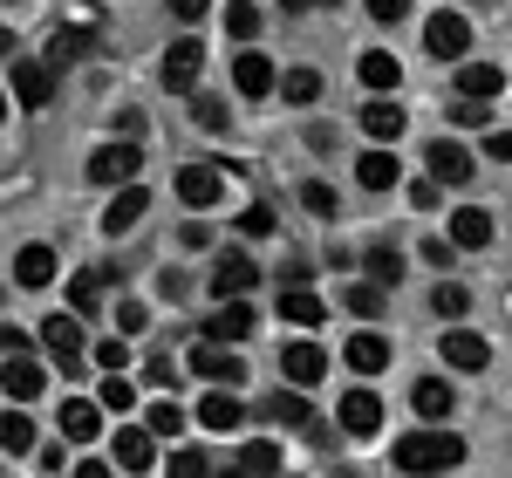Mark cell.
<instances>
[{
  "mask_svg": "<svg viewBox=\"0 0 512 478\" xmlns=\"http://www.w3.org/2000/svg\"><path fill=\"white\" fill-rule=\"evenodd\" d=\"M267 417L287 424V431H308V397H301V383H294V390H274V397H267Z\"/></svg>",
  "mask_w": 512,
  "mask_h": 478,
  "instance_id": "cell-32",
  "label": "cell"
},
{
  "mask_svg": "<svg viewBox=\"0 0 512 478\" xmlns=\"http://www.w3.org/2000/svg\"><path fill=\"white\" fill-rule=\"evenodd\" d=\"M0 55H14V28H0Z\"/></svg>",
  "mask_w": 512,
  "mask_h": 478,
  "instance_id": "cell-59",
  "label": "cell"
},
{
  "mask_svg": "<svg viewBox=\"0 0 512 478\" xmlns=\"http://www.w3.org/2000/svg\"><path fill=\"white\" fill-rule=\"evenodd\" d=\"M178 239H185L192 253H205V246H212V226H178Z\"/></svg>",
  "mask_w": 512,
  "mask_h": 478,
  "instance_id": "cell-56",
  "label": "cell"
},
{
  "mask_svg": "<svg viewBox=\"0 0 512 478\" xmlns=\"http://www.w3.org/2000/svg\"><path fill=\"white\" fill-rule=\"evenodd\" d=\"M144 212H151V192H144V185H117V192H110V205H103V233H110V239L130 233Z\"/></svg>",
  "mask_w": 512,
  "mask_h": 478,
  "instance_id": "cell-10",
  "label": "cell"
},
{
  "mask_svg": "<svg viewBox=\"0 0 512 478\" xmlns=\"http://www.w3.org/2000/svg\"><path fill=\"white\" fill-rule=\"evenodd\" d=\"M239 233H246V239L280 233V226H274V205H246V212H239Z\"/></svg>",
  "mask_w": 512,
  "mask_h": 478,
  "instance_id": "cell-44",
  "label": "cell"
},
{
  "mask_svg": "<svg viewBox=\"0 0 512 478\" xmlns=\"http://www.w3.org/2000/svg\"><path fill=\"white\" fill-rule=\"evenodd\" d=\"M48 280H55V253H48V246H21V253H14V287L41 294Z\"/></svg>",
  "mask_w": 512,
  "mask_h": 478,
  "instance_id": "cell-27",
  "label": "cell"
},
{
  "mask_svg": "<svg viewBox=\"0 0 512 478\" xmlns=\"http://www.w3.org/2000/svg\"><path fill=\"white\" fill-rule=\"evenodd\" d=\"M28 349H35V335L14 328V321H0V356H28Z\"/></svg>",
  "mask_w": 512,
  "mask_h": 478,
  "instance_id": "cell-48",
  "label": "cell"
},
{
  "mask_svg": "<svg viewBox=\"0 0 512 478\" xmlns=\"http://www.w3.org/2000/svg\"><path fill=\"white\" fill-rule=\"evenodd\" d=\"M342 301H349L355 315H383V301H390V287L369 274V280H355V287H342Z\"/></svg>",
  "mask_w": 512,
  "mask_h": 478,
  "instance_id": "cell-33",
  "label": "cell"
},
{
  "mask_svg": "<svg viewBox=\"0 0 512 478\" xmlns=\"http://www.w3.org/2000/svg\"><path fill=\"white\" fill-rule=\"evenodd\" d=\"M431 171H437V185H472V151H465L458 137H437L431 144Z\"/></svg>",
  "mask_w": 512,
  "mask_h": 478,
  "instance_id": "cell-19",
  "label": "cell"
},
{
  "mask_svg": "<svg viewBox=\"0 0 512 478\" xmlns=\"http://www.w3.org/2000/svg\"><path fill=\"white\" fill-rule=\"evenodd\" d=\"M321 315H328V308H321V294H308V287H287V294H280V321H294V328H315Z\"/></svg>",
  "mask_w": 512,
  "mask_h": 478,
  "instance_id": "cell-31",
  "label": "cell"
},
{
  "mask_svg": "<svg viewBox=\"0 0 512 478\" xmlns=\"http://www.w3.org/2000/svg\"><path fill=\"white\" fill-rule=\"evenodd\" d=\"M274 62H267V55H260V48H246V55H239L233 62V89L239 96H253V103H260V96H274Z\"/></svg>",
  "mask_w": 512,
  "mask_h": 478,
  "instance_id": "cell-16",
  "label": "cell"
},
{
  "mask_svg": "<svg viewBox=\"0 0 512 478\" xmlns=\"http://www.w3.org/2000/svg\"><path fill=\"white\" fill-rule=\"evenodd\" d=\"M41 349L55 356V369H62V376H76V369H82V349H89V342H82V315H76V308L41 321Z\"/></svg>",
  "mask_w": 512,
  "mask_h": 478,
  "instance_id": "cell-3",
  "label": "cell"
},
{
  "mask_svg": "<svg viewBox=\"0 0 512 478\" xmlns=\"http://www.w3.org/2000/svg\"><path fill=\"white\" fill-rule=\"evenodd\" d=\"M342 431H349V438H376V431H383V397H376V390H349V397H342Z\"/></svg>",
  "mask_w": 512,
  "mask_h": 478,
  "instance_id": "cell-14",
  "label": "cell"
},
{
  "mask_svg": "<svg viewBox=\"0 0 512 478\" xmlns=\"http://www.w3.org/2000/svg\"><path fill=\"white\" fill-rule=\"evenodd\" d=\"M89 356L103 362V369H123V362H130V342H123V335H103V342H89Z\"/></svg>",
  "mask_w": 512,
  "mask_h": 478,
  "instance_id": "cell-45",
  "label": "cell"
},
{
  "mask_svg": "<svg viewBox=\"0 0 512 478\" xmlns=\"http://www.w3.org/2000/svg\"><path fill=\"white\" fill-rule=\"evenodd\" d=\"M192 369L205 376V383H233V390L246 383V362H239V349H233V342H219V335H205V342L192 349Z\"/></svg>",
  "mask_w": 512,
  "mask_h": 478,
  "instance_id": "cell-6",
  "label": "cell"
},
{
  "mask_svg": "<svg viewBox=\"0 0 512 478\" xmlns=\"http://www.w3.org/2000/svg\"><path fill=\"white\" fill-rule=\"evenodd\" d=\"M239 472H280V444H239Z\"/></svg>",
  "mask_w": 512,
  "mask_h": 478,
  "instance_id": "cell-38",
  "label": "cell"
},
{
  "mask_svg": "<svg viewBox=\"0 0 512 478\" xmlns=\"http://www.w3.org/2000/svg\"><path fill=\"white\" fill-rule=\"evenodd\" d=\"M144 376H151V383H178V362H171V356H151V369H144Z\"/></svg>",
  "mask_w": 512,
  "mask_h": 478,
  "instance_id": "cell-55",
  "label": "cell"
},
{
  "mask_svg": "<svg viewBox=\"0 0 512 478\" xmlns=\"http://www.w3.org/2000/svg\"><path fill=\"white\" fill-rule=\"evenodd\" d=\"M403 103H396V89L390 96H376V103H369V110H362V130H369V137H376V144H396V137H403Z\"/></svg>",
  "mask_w": 512,
  "mask_h": 478,
  "instance_id": "cell-24",
  "label": "cell"
},
{
  "mask_svg": "<svg viewBox=\"0 0 512 478\" xmlns=\"http://www.w3.org/2000/svg\"><path fill=\"white\" fill-rule=\"evenodd\" d=\"M280 369H287V383H321L328 376V356H321V342H287V356H280Z\"/></svg>",
  "mask_w": 512,
  "mask_h": 478,
  "instance_id": "cell-22",
  "label": "cell"
},
{
  "mask_svg": "<svg viewBox=\"0 0 512 478\" xmlns=\"http://www.w3.org/2000/svg\"><path fill=\"white\" fill-rule=\"evenodd\" d=\"M219 192H226L219 164H185V171H178V199L192 205V212H205V205H219Z\"/></svg>",
  "mask_w": 512,
  "mask_h": 478,
  "instance_id": "cell-12",
  "label": "cell"
},
{
  "mask_svg": "<svg viewBox=\"0 0 512 478\" xmlns=\"http://www.w3.org/2000/svg\"><path fill=\"white\" fill-rule=\"evenodd\" d=\"M0 451H7V458H21V451H35V417H28V403H14V410H0Z\"/></svg>",
  "mask_w": 512,
  "mask_h": 478,
  "instance_id": "cell-28",
  "label": "cell"
},
{
  "mask_svg": "<svg viewBox=\"0 0 512 478\" xmlns=\"http://www.w3.org/2000/svg\"><path fill=\"white\" fill-rule=\"evenodd\" d=\"M349 369L355 376H376V369H390V335H376V328H362V335H349Z\"/></svg>",
  "mask_w": 512,
  "mask_h": 478,
  "instance_id": "cell-20",
  "label": "cell"
},
{
  "mask_svg": "<svg viewBox=\"0 0 512 478\" xmlns=\"http://www.w3.org/2000/svg\"><path fill=\"white\" fill-rule=\"evenodd\" d=\"M117 465L123 472H151V465H158V431H151V424H123L117 431Z\"/></svg>",
  "mask_w": 512,
  "mask_h": 478,
  "instance_id": "cell-11",
  "label": "cell"
},
{
  "mask_svg": "<svg viewBox=\"0 0 512 478\" xmlns=\"http://www.w3.org/2000/svg\"><path fill=\"white\" fill-rule=\"evenodd\" d=\"M171 14H178V21L192 28V21H205V0H171Z\"/></svg>",
  "mask_w": 512,
  "mask_h": 478,
  "instance_id": "cell-57",
  "label": "cell"
},
{
  "mask_svg": "<svg viewBox=\"0 0 512 478\" xmlns=\"http://www.w3.org/2000/svg\"><path fill=\"white\" fill-rule=\"evenodd\" d=\"M96 301H103V274L82 267V274L69 280V308H76V315H96Z\"/></svg>",
  "mask_w": 512,
  "mask_h": 478,
  "instance_id": "cell-35",
  "label": "cell"
},
{
  "mask_svg": "<svg viewBox=\"0 0 512 478\" xmlns=\"http://www.w3.org/2000/svg\"><path fill=\"white\" fill-rule=\"evenodd\" d=\"M158 294H164V301H185V274H178V267H164V280H158Z\"/></svg>",
  "mask_w": 512,
  "mask_h": 478,
  "instance_id": "cell-54",
  "label": "cell"
},
{
  "mask_svg": "<svg viewBox=\"0 0 512 478\" xmlns=\"http://www.w3.org/2000/svg\"><path fill=\"white\" fill-rule=\"evenodd\" d=\"M458 89H465V96H485V103H492V96L506 89V69H499V62H465V69H458Z\"/></svg>",
  "mask_w": 512,
  "mask_h": 478,
  "instance_id": "cell-30",
  "label": "cell"
},
{
  "mask_svg": "<svg viewBox=\"0 0 512 478\" xmlns=\"http://www.w3.org/2000/svg\"><path fill=\"white\" fill-rule=\"evenodd\" d=\"M485 158H492V164H512V130H492V137H485Z\"/></svg>",
  "mask_w": 512,
  "mask_h": 478,
  "instance_id": "cell-52",
  "label": "cell"
},
{
  "mask_svg": "<svg viewBox=\"0 0 512 478\" xmlns=\"http://www.w3.org/2000/svg\"><path fill=\"white\" fill-rule=\"evenodd\" d=\"M451 123H458V130H485V123H492V110H485V96H465V103L451 110Z\"/></svg>",
  "mask_w": 512,
  "mask_h": 478,
  "instance_id": "cell-46",
  "label": "cell"
},
{
  "mask_svg": "<svg viewBox=\"0 0 512 478\" xmlns=\"http://www.w3.org/2000/svg\"><path fill=\"white\" fill-rule=\"evenodd\" d=\"M444 226L458 239V253H485V246H492V212H478V205H458Z\"/></svg>",
  "mask_w": 512,
  "mask_h": 478,
  "instance_id": "cell-17",
  "label": "cell"
},
{
  "mask_svg": "<svg viewBox=\"0 0 512 478\" xmlns=\"http://www.w3.org/2000/svg\"><path fill=\"white\" fill-rule=\"evenodd\" d=\"M424 48H431L437 62H465V48H472V21L451 14V7H437L431 21H424Z\"/></svg>",
  "mask_w": 512,
  "mask_h": 478,
  "instance_id": "cell-5",
  "label": "cell"
},
{
  "mask_svg": "<svg viewBox=\"0 0 512 478\" xmlns=\"http://www.w3.org/2000/svg\"><path fill=\"white\" fill-rule=\"evenodd\" d=\"M424 260H431L437 274H444V267L458 260V239H451V233H431V239H424Z\"/></svg>",
  "mask_w": 512,
  "mask_h": 478,
  "instance_id": "cell-47",
  "label": "cell"
},
{
  "mask_svg": "<svg viewBox=\"0 0 512 478\" xmlns=\"http://www.w3.org/2000/svg\"><path fill=\"white\" fill-rule=\"evenodd\" d=\"M0 390H7V403H35L48 390V376L35 356H0Z\"/></svg>",
  "mask_w": 512,
  "mask_h": 478,
  "instance_id": "cell-9",
  "label": "cell"
},
{
  "mask_svg": "<svg viewBox=\"0 0 512 478\" xmlns=\"http://www.w3.org/2000/svg\"><path fill=\"white\" fill-rule=\"evenodd\" d=\"M396 472H451V465H465V438L458 431H410V438H396Z\"/></svg>",
  "mask_w": 512,
  "mask_h": 478,
  "instance_id": "cell-1",
  "label": "cell"
},
{
  "mask_svg": "<svg viewBox=\"0 0 512 478\" xmlns=\"http://www.w3.org/2000/svg\"><path fill=\"white\" fill-rule=\"evenodd\" d=\"M226 35H233V41H253V35H260V7L233 0V7H226Z\"/></svg>",
  "mask_w": 512,
  "mask_h": 478,
  "instance_id": "cell-39",
  "label": "cell"
},
{
  "mask_svg": "<svg viewBox=\"0 0 512 478\" xmlns=\"http://www.w3.org/2000/svg\"><path fill=\"white\" fill-rule=\"evenodd\" d=\"M239 417H246V403L233 397V383H219V390L198 397V424L205 431H239Z\"/></svg>",
  "mask_w": 512,
  "mask_h": 478,
  "instance_id": "cell-15",
  "label": "cell"
},
{
  "mask_svg": "<svg viewBox=\"0 0 512 478\" xmlns=\"http://www.w3.org/2000/svg\"><path fill=\"white\" fill-rule=\"evenodd\" d=\"M280 96L308 110V103H315V96H321V76H315V69H287V76H280Z\"/></svg>",
  "mask_w": 512,
  "mask_h": 478,
  "instance_id": "cell-37",
  "label": "cell"
},
{
  "mask_svg": "<svg viewBox=\"0 0 512 478\" xmlns=\"http://www.w3.org/2000/svg\"><path fill=\"white\" fill-rule=\"evenodd\" d=\"M144 321H151L144 301H117V328H123V335H144Z\"/></svg>",
  "mask_w": 512,
  "mask_h": 478,
  "instance_id": "cell-49",
  "label": "cell"
},
{
  "mask_svg": "<svg viewBox=\"0 0 512 478\" xmlns=\"http://www.w3.org/2000/svg\"><path fill=\"white\" fill-rule=\"evenodd\" d=\"M410 199H417V205H437V171H431V178H417V185H410Z\"/></svg>",
  "mask_w": 512,
  "mask_h": 478,
  "instance_id": "cell-58",
  "label": "cell"
},
{
  "mask_svg": "<svg viewBox=\"0 0 512 478\" xmlns=\"http://www.w3.org/2000/svg\"><path fill=\"white\" fill-rule=\"evenodd\" d=\"M198 69H205V41H198V35H178L171 48H164L158 82L171 89V96H192V89H198Z\"/></svg>",
  "mask_w": 512,
  "mask_h": 478,
  "instance_id": "cell-4",
  "label": "cell"
},
{
  "mask_svg": "<svg viewBox=\"0 0 512 478\" xmlns=\"http://www.w3.org/2000/svg\"><path fill=\"white\" fill-rule=\"evenodd\" d=\"M431 308H437V321H458L465 308H472V294H465L458 280H437V287H431Z\"/></svg>",
  "mask_w": 512,
  "mask_h": 478,
  "instance_id": "cell-36",
  "label": "cell"
},
{
  "mask_svg": "<svg viewBox=\"0 0 512 478\" xmlns=\"http://www.w3.org/2000/svg\"><path fill=\"white\" fill-rule=\"evenodd\" d=\"M103 410H110V417H123V410H130V403H137V390H130V383H123V369H110V383H103Z\"/></svg>",
  "mask_w": 512,
  "mask_h": 478,
  "instance_id": "cell-41",
  "label": "cell"
},
{
  "mask_svg": "<svg viewBox=\"0 0 512 478\" xmlns=\"http://www.w3.org/2000/svg\"><path fill=\"white\" fill-rule=\"evenodd\" d=\"M362 7H369V21H383V28H390V21H403V14H410V0H362Z\"/></svg>",
  "mask_w": 512,
  "mask_h": 478,
  "instance_id": "cell-51",
  "label": "cell"
},
{
  "mask_svg": "<svg viewBox=\"0 0 512 478\" xmlns=\"http://www.w3.org/2000/svg\"><path fill=\"white\" fill-rule=\"evenodd\" d=\"M396 178H403L396 151H383V144H376V151H362V164H355V185H362V192H390Z\"/></svg>",
  "mask_w": 512,
  "mask_h": 478,
  "instance_id": "cell-25",
  "label": "cell"
},
{
  "mask_svg": "<svg viewBox=\"0 0 512 478\" xmlns=\"http://www.w3.org/2000/svg\"><path fill=\"white\" fill-rule=\"evenodd\" d=\"M192 123H198V130H226L233 117H226V103H219V96H198V89H192Z\"/></svg>",
  "mask_w": 512,
  "mask_h": 478,
  "instance_id": "cell-40",
  "label": "cell"
},
{
  "mask_svg": "<svg viewBox=\"0 0 512 478\" xmlns=\"http://www.w3.org/2000/svg\"><path fill=\"white\" fill-rule=\"evenodd\" d=\"M35 465H41V472H62V465H69V451H62V444H41Z\"/></svg>",
  "mask_w": 512,
  "mask_h": 478,
  "instance_id": "cell-53",
  "label": "cell"
},
{
  "mask_svg": "<svg viewBox=\"0 0 512 478\" xmlns=\"http://www.w3.org/2000/svg\"><path fill=\"white\" fill-rule=\"evenodd\" d=\"M280 7H294V14H301V7H315V0H280Z\"/></svg>",
  "mask_w": 512,
  "mask_h": 478,
  "instance_id": "cell-60",
  "label": "cell"
},
{
  "mask_svg": "<svg viewBox=\"0 0 512 478\" xmlns=\"http://www.w3.org/2000/svg\"><path fill=\"white\" fill-rule=\"evenodd\" d=\"M96 431H103V403H89V397L62 403V438L69 444H96Z\"/></svg>",
  "mask_w": 512,
  "mask_h": 478,
  "instance_id": "cell-23",
  "label": "cell"
},
{
  "mask_svg": "<svg viewBox=\"0 0 512 478\" xmlns=\"http://www.w3.org/2000/svg\"><path fill=\"white\" fill-rule=\"evenodd\" d=\"M96 48H103V35H96V28H55V41H48V62H55V69H69V62L96 55Z\"/></svg>",
  "mask_w": 512,
  "mask_h": 478,
  "instance_id": "cell-26",
  "label": "cell"
},
{
  "mask_svg": "<svg viewBox=\"0 0 512 478\" xmlns=\"http://www.w3.org/2000/svg\"><path fill=\"white\" fill-rule=\"evenodd\" d=\"M7 89H14L21 110H48V96H55V62H14V69H7Z\"/></svg>",
  "mask_w": 512,
  "mask_h": 478,
  "instance_id": "cell-7",
  "label": "cell"
},
{
  "mask_svg": "<svg viewBox=\"0 0 512 478\" xmlns=\"http://www.w3.org/2000/svg\"><path fill=\"white\" fill-rule=\"evenodd\" d=\"M362 260H369V274L383 280V287H396V280H403V253H396L390 239H376V246H369Z\"/></svg>",
  "mask_w": 512,
  "mask_h": 478,
  "instance_id": "cell-34",
  "label": "cell"
},
{
  "mask_svg": "<svg viewBox=\"0 0 512 478\" xmlns=\"http://www.w3.org/2000/svg\"><path fill=\"white\" fill-rule=\"evenodd\" d=\"M144 424H151L158 438H178V431H185V410H178V403L164 397V403H151V417H144Z\"/></svg>",
  "mask_w": 512,
  "mask_h": 478,
  "instance_id": "cell-42",
  "label": "cell"
},
{
  "mask_svg": "<svg viewBox=\"0 0 512 478\" xmlns=\"http://www.w3.org/2000/svg\"><path fill=\"white\" fill-rule=\"evenodd\" d=\"M437 349H444V362H451V369H465V376L492 362V342H485V335H472V328H451V335H437Z\"/></svg>",
  "mask_w": 512,
  "mask_h": 478,
  "instance_id": "cell-13",
  "label": "cell"
},
{
  "mask_svg": "<svg viewBox=\"0 0 512 478\" xmlns=\"http://www.w3.org/2000/svg\"><path fill=\"white\" fill-rule=\"evenodd\" d=\"M410 403H417V417H424V424H444V417H451V403H458V390H451L444 376H417V383H410Z\"/></svg>",
  "mask_w": 512,
  "mask_h": 478,
  "instance_id": "cell-18",
  "label": "cell"
},
{
  "mask_svg": "<svg viewBox=\"0 0 512 478\" xmlns=\"http://www.w3.org/2000/svg\"><path fill=\"white\" fill-rule=\"evenodd\" d=\"M205 335H219V342H246V335H253V308H246V294L219 301L212 321H205Z\"/></svg>",
  "mask_w": 512,
  "mask_h": 478,
  "instance_id": "cell-21",
  "label": "cell"
},
{
  "mask_svg": "<svg viewBox=\"0 0 512 478\" xmlns=\"http://www.w3.org/2000/svg\"><path fill=\"white\" fill-rule=\"evenodd\" d=\"M137 171H144V158H137V137H123V144H103L96 158H89V185H103V192H117V185H137Z\"/></svg>",
  "mask_w": 512,
  "mask_h": 478,
  "instance_id": "cell-2",
  "label": "cell"
},
{
  "mask_svg": "<svg viewBox=\"0 0 512 478\" xmlns=\"http://www.w3.org/2000/svg\"><path fill=\"white\" fill-rule=\"evenodd\" d=\"M0 123H7V89H0Z\"/></svg>",
  "mask_w": 512,
  "mask_h": 478,
  "instance_id": "cell-61",
  "label": "cell"
},
{
  "mask_svg": "<svg viewBox=\"0 0 512 478\" xmlns=\"http://www.w3.org/2000/svg\"><path fill=\"white\" fill-rule=\"evenodd\" d=\"M212 465H205V451H171V478H205Z\"/></svg>",
  "mask_w": 512,
  "mask_h": 478,
  "instance_id": "cell-50",
  "label": "cell"
},
{
  "mask_svg": "<svg viewBox=\"0 0 512 478\" xmlns=\"http://www.w3.org/2000/svg\"><path fill=\"white\" fill-rule=\"evenodd\" d=\"M253 280H260V267H253V253H239V246H226V253L212 260V294H219V301L253 294Z\"/></svg>",
  "mask_w": 512,
  "mask_h": 478,
  "instance_id": "cell-8",
  "label": "cell"
},
{
  "mask_svg": "<svg viewBox=\"0 0 512 478\" xmlns=\"http://www.w3.org/2000/svg\"><path fill=\"white\" fill-rule=\"evenodd\" d=\"M355 69H362V82H369V89H376V96H383V89H396V82H403V62H396L390 48H369V55H362V62H355Z\"/></svg>",
  "mask_w": 512,
  "mask_h": 478,
  "instance_id": "cell-29",
  "label": "cell"
},
{
  "mask_svg": "<svg viewBox=\"0 0 512 478\" xmlns=\"http://www.w3.org/2000/svg\"><path fill=\"white\" fill-rule=\"evenodd\" d=\"M301 205H308L315 219H335V185H321V178H308V185H301Z\"/></svg>",
  "mask_w": 512,
  "mask_h": 478,
  "instance_id": "cell-43",
  "label": "cell"
}]
</instances>
